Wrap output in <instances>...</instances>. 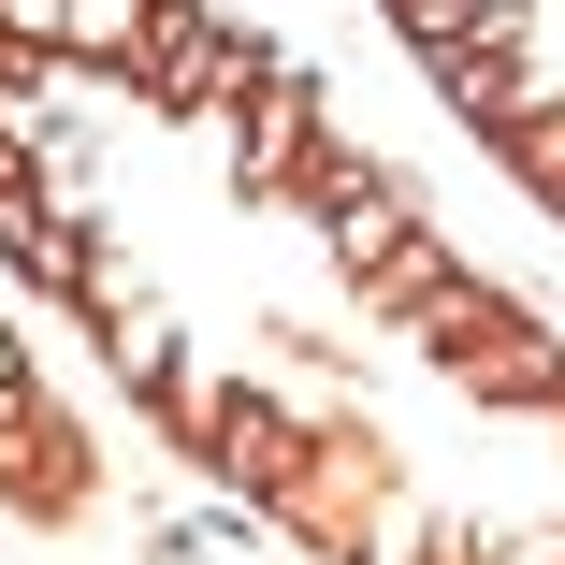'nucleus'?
<instances>
[{
    "mask_svg": "<svg viewBox=\"0 0 565 565\" xmlns=\"http://www.w3.org/2000/svg\"><path fill=\"white\" fill-rule=\"evenodd\" d=\"M131 87H146V102H174V117H217V102H262L276 73H262V44H247L233 15H203V0H174Z\"/></svg>",
    "mask_w": 565,
    "mask_h": 565,
    "instance_id": "obj_1",
    "label": "nucleus"
}]
</instances>
